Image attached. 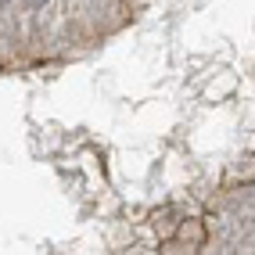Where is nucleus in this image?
<instances>
[{
	"instance_id": "nucleus-1",
	"label": "nucleus",
	"mask_w": 255,
	"mask_h": 255,
	"mask_svg": "<svg viewBox=\"0 0 255 255\" xmlns=\"http://www.w3.org/2000/svg\"><path fill=\"white\" fill-rule=\"evenodd\" d=\"M29 4H32V7H43V4H47V0H29Z\"/></svg>"
},
{
	"instance_id": "nucleus-2",
	"label": "nucleus",
	"mask_w": 255,
	"mask_h": 255,
	"mask_svg": "<svg viewBox=\"0 0 255 255\" xmlns=\"http://www.w3.org/2000/svg\"><path fill=\"white\" fill-rule=\"evenodd\" d=\"M4 4H7V0H0V7H4Z\"/></svg>"
}]
</instances>
